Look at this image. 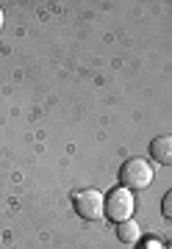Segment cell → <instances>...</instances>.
I'll return each instance as SVG.
<instances>
[{
  "instance_id": "1",
  "label": "cell",
  "mask_w": 172,
  "mask_h": 249,
  "mask_svg": "<svg viewBox=\"0 0 172 249\" xmlns=\"http://www.w3.org/2000/svg\"><path fill=\"white\" fill-rule=\"evenodd\" d=\"M153 180H155L153 163L145 158H128L119 169V183H122V188H131V191H142Z\"/></svg>"
},
{
  "instance_id": "2",
  "label": "cell",
  "mask_w": 172,
  "mask_h": 249,
  "mask_svg": "<svg viewBox=\"0 0 172 249\" xmlns=\"http://www.w3.org/2000/svg\"><path fill=\"white\" fill-rule=\"evenodd\" d=\"M134 211H136V199H134V191L131 188H111L109 191V199H106V216L111 222H128L134 219Z\"/></svg>"
},
{
  "instance_id": "3",
  "label": "cell",
  "mask_w": 172,
  "mask_h": 249,
  "mask_svg": "<svg viewBox=\"0 0 172 249\" xmlns=\"http://www.w3.org/2000/svg\"><path fill=\"white\" fill-rule=\"evenodd\" d=\"M73 205H75V213L81 216V219H86V222H97V219L106 216V196L97 188H83V191H78Z\"/></svg>"
},
{
  "instance_id": "4",
  "label": "cell",
  "mask_w": 172,
  "mask_h": 249,
  "mask_svg": "<svg viewBox=\"0 0 172 249\" xmlns=\"http://www.w3.org/2000/svg\"><path fill=\"white\" fill-rule=\"evenodd\" d=\"M150 155L158 160L161 166H172V136H158L150 144Z\"/></svg>"
},
{
  "instance_id": "5",
  "label": "cell",
  "mask_w": 172,
  "mask_h": 249,
  "mask_svg": "<svg viewBox=\"0 0 172 249\" xmlns=\"http://www.w3.org/2000/svg\"><path fill=\"white\" fill-rule=\"evenodd\" d=\"M117 238L122 241V244H136V241L142 238V227H139L134 219L119 222V224H117Z\"/></svg>"
},
{
  "instance_id": "6",
  "label": "cell",
  "mask_w": 172,
  "mask_h": 249,
  "mask_svg": "<svg viewBox=\"0 0 172 249\" xmlns=\"http://www.w3.org/2000/svg\"><path fill=\"white\" fill-rule=\"evenodd\" d=\"M161 213L167 216V219H172V188L164 194V199H161Z\"/></svg>"
},
{
  "instance_id": "7",
  "label": "cell",
  "mask_w": 172,
  "mask_h": 249,
  "mask_svg": "<svg viewBox=\"0 0 172 249\" xmlns=\"http://www.w3.org/2000/svg\"><path fill=\"white\" fill-rule=\"evenodd\" d=\"M3 22H6V14H3V9H0V28H3Z\"/></svg>"
},
{
  "instance_id": "8",
  "label": "cell",
  "mask_w": 172,
  "mask_h": 249,
  "mask_svg": "<svg viewBox=\"0 0 172 249\" xmlns=\"http://www.w3.org/2000/svg\"><path fill=\"white\" fill-rule=\"evenodd\" d=\"M164 249H172V241H170V244H167V247H164Z\"/></svg>"
}]
</instances>
